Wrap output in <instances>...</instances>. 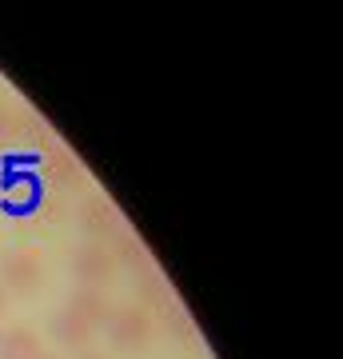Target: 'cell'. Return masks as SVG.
<instances>
[{
    "mask_svg": "<svg viewBox=\"0 0 343 359\" xmlns=\"http://www.w3.org/2000/svg\"><path fill=\"white\" fill-rule=\"evenodd\" d=\"M104 335H108V344L116 351H144V347L152 344L156 323L144 308L128 304V308H112V316L104 323Z\"/></svg>",
    "mask_w": 343,
    "mask_h": 359,
    "instance_id": "cell-1",
    "label": "cell"
},
{
    "mask_svg": "<svg viewBox=\"0 0 343 359\" xmlns=\"http://www.w3.org/2000/svg\"><path fill=\"white\" fill-rule=\"evenodd\" d=\"M44 276H48L44 271V256L36 248H13V252L0 256V287L4 292L32 295V292H40Z\"/></svg>",
    "mask_w": 343,
    "mask_h": 359,
    "instance_id": "cell-2",
    "label": "cell"
},
{
    "mask_svg": "<svg viewBox=\"0 0 343 359\" xmlns=\"http://www.w3.org/2000/svg\"><path fill=\"white\" fill-rule=\"evenodd\" d=\"M68 271H72V280L80 287H104L116 276V259L112 252H104V244H80L68 256Z\"/></svg>",
    "mask_w": 343,
    "mask_h": 359,
    "instance_id": "cell-3",
    "label": "cell"
},
{
    "mask_svg": "<svg viewBox=\"0 0 343 359\" xmlns=\"http://www.w3.org/2000/svg\"><path fill=\"white\" fill-rule=\"evenodd\" d=\"M48 332H52V339H56L60 347H68V351H88L96 327H92V323H84L80 316H72L68 308H60L48 320Z\"/></svg>",
    "mask_w": 343,
    "mask_h": 359,
    "instance_id": "cell-4",
    "label": "cell"
},
{
    "mask_svg": "<svg viewBox=\"0 0 343 359\" xmlns=\"http://www.w3.org/2000/svg\"><path fill=\"white\" fill-rule=\"evenodd\" d=\"M64 308L72 311V316H80L84 323H92V327H104L108 316H112V304H108V295L100 287H76V292H68Z\"/></svg>",
    "mask_w": 343,
    "mask_h": 359,
    "instance_id": "cell-5",
    "label": "cell"
},
{
    "mask_svg": "<svg viewBox=\"0 0 343 359\" xmlns=\"http://www.w3.org/2000/svg\"><path fill=\"white\" fill-rule=\"evenodd\" d=\"M4 188H8L4 196L8 212H32L40 204V184L32 172H4Z\"/></svg>",
    "mask_w": 343,
    "mask_h": 359,
    "instance_id": "cell-6",
    "label": "cell"
},
{
    "mask_svg": "<svg viewBox=\"0 0 343 359\" xmlns=\"http://www.w3.org/2000/svg\"><path fill=\"white\" fill-rule=\"evenodd\" d=\"M40 339L28 327H8L0 332V359H40Z\"/></svg>",
    "mask_w": 343,
    "mask_h": 359,
    "instance_id": "cell-7",
    "label": "cell"
},
{
    "mask_svg": "<svg viewBox=\"0 0 343 359\" xmlns=\"http://www.w3.org/2000/svg\"><path fill=\"white\" fill-rule=\"evenodd\" d=\"M4 308H8V292L0 287V316H4Z\"/></svg>",
    "mask_w": 343,
    "mask_h": 359,
    "instance_id": "cell-8",
    "label": "cell"
},
{
    "mask_svg": "<svg viewBox=\"0 0 343 359\" xmlns=\"http://www.w3.org/2000/svg\"><path fill=\"white\" fill-rule=\"evenodd\" d=\"M80 359H108V355H100V351H84Z\"/></svg>",
    "mask_w": 343,
    "mask_h": 359,
    "instance_id": "cell-9",
    "label": "cell"
},
{
    "mask_svg": "<svg viewBox=\"0 0 343 359\" xmlns=\"http://www.w3.org/2000/svg\"><path fill=\"white\" fill-rule=\"evenodd\" d=\"M40 359H56V355H40Z\"/></svg>",
    "mask_w": 343,
    "mask_h": 359,
    "instance_id": "cell-10",
    "label": "cell"
}]
</instances>
